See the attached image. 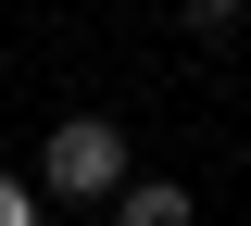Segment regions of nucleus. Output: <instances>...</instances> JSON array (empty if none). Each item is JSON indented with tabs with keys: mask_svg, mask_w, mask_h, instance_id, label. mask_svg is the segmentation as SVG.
Wrapping results in <instances>:
<instances>
[{
	"mask_svg": "<svg viewBox=\"0 0 251 226\" xmlns=\"http://www.w3.org/2000/svg\"><path fill=\"white\" fill-rule=\"evenodd\" d=\"M38 176H50L63 201H113V189H126V138L100 126V113H63V126H50V163H38Z\"/></svg>",
	"mask_w": 251,
	"mask_h": 226,
	"instance_id": "nucleus-1",
	"label": "nucleus"
},
{
	"mask_svg": "<svg viewBox=\"0 0 251 226\" xmlns=\"http://www.w3.org/2000/svg\"><path fill=\"white\" fill-rule=\"evenodd\" d=\"M113 226H188V189L138 176V189H113Z\"/></svg>",
	"mask_w": 251,
	"mask_h": 226,
	"instance_id": "nucleus-2",
	"label": "nucleus"
},
{
	"mask_svg": "<svg viewBox=\"0 0 251 226\" xmlns=\"http://www.w3.org/2000/svg\"><path fill=\"white\" fill-rule=\"evenodd\" d=\"M0 226H38V201H25V176H0Z\"/></svg>",
	"mask_w": 251,
	"mask_h": 226,
	"instance_id": "nucleus-3",
	"label": "nucleus"
}]
</instances>
